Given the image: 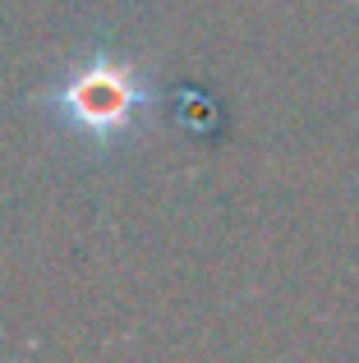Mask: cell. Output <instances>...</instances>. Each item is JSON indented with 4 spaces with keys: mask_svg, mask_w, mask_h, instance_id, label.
Masks as SVG:
<instances>
[{
    "mask_svg": "<svg viewBox=\"0 0 359 363\" xmlns=\"http://www.w3.org/2000/svg\"><path fill=\"white\" fill-rule=\"evenodd\" d=\"M138 106H143L138 79L129 69H116V65H88V69H79L51 101L55 120L74 138H88V143H120L134 129Z\"/></svg>",
    "mask_w": 359,
    "mask_h": 363,
    "instance_id": "6da1fadb",
    "label": "cell"
}]
</instances>
